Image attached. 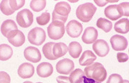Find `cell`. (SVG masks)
I'll return each mask as SVG.
<instances>
[{
    "label": "cell",
    "instance_id": "27",
    "mask_svg": "<svg viewBox=\"0 0 129 83\" xmlns=\"http://www.w3.org/2000/svg\"><path fill=\"white\" fill-rule=\"evenodd\" d=\"M0 10L4 14L7 16L11 15L15 12V11L12 9V7L10 5V1L9 0H3L1 2Z\"/></svg>",
    "mask_w": 129,
    "mask_h": 83
},
{
    "label": "cell",
    "instance_id": "7",
    "mask_svg": "<svg viewBox=\"0 0 129 83\" xmlns=\"http://www.w3.org/2000/svg\"><path fill=\"white\" fill-rule=\"evenodd\" d=\"M66 31L72 38H77L83 31L82 24L77 20L70 21L66 26Z\"/></svg>",
    "mask_w": 129,
    "mask_h": 83
},
{
    "label": "cell",
    "instance_id": "22",
    "mask_svg": "<svg viewBox=\"0 0 129 83\" xmlns=\"http://www.w3.org/2000/svg\"><path fill=\"white\" fill-rule=\"evenodd\" d=\"M68 50L69 54L73 57L77 59L80 56L81 52L82 51V47L81 44L77 42H72L68 47Z\"/></svg>",
    "mask_w": 129,
    "mask_h": 83
},
{
    "label": "cell",
    "instance_id": "31",
    "mask_svg": "<svg viewBox=\"0 0 129 83\" xmlns=\"http://www.w3.org/2000/svg\"><path fill=\"white\" fill-rule=\"evenodd\" d=\"M123 81V78L118 74H113L110 75L107 83H121Z\"/></svg>",
    "mask_w": 129,
    "mask_h": 83
},
{
    "label": "cell",
    "instance_id": "3",
    "mask_svg": "<svg viewBox=\"0 0 129 83\" xmlns=\"http://www.w3.org/2000/svg\"><path fill=\"white\" fill-rule=\"evenodd\" d=\"M96 11V6L92 3L87 2L78 6L76 10V15L78 19L83 22H89L92 19Z\"/></svg>",
    "mask_w": 129,
    "mask_h": 83
},
{
    "label": "cell",
    "instance_id": "20",
    "mask_svg": "<svg viewBox=\"0 0 129 83\" xmlns=\"http://www.w3.org/2000/svg\"><path fill=\"white\" fill-rule=\"evenodd\" d=\"M115 31L121 33V34H127L129 31V20L126 18L121 19L115 22L114 26Z\"/></svg>",
    "mask_w": 129,
    "mask_h": 83
},
{
    "label": "cell",
    "instance_id": "2",
    "mask_svg": "<svg viewBox=\"0 0 129 83\" xmlns=\"http://www.w3.org/2000/svg\"><path fill=\"white\" fill-rule=\"evenodd\" d=\"M71 12V6L66 2H61L55 5L53 12V21H56L62 23H65L68 19V16Z\"/></svg>",
    "mask_w": 129,
    "mask_h": 83
},
{
    "label": "cell",
    "instance_id": "6",
    "mask_svg": "<svg viewBox=\"0 0 129 83\" xmlns=\"http://www.w3.org/2000/svg\"><path fill=\"white\" fill-rule=\"evenodd\" d=\"M16 20L19 26L27 28L30 26L33 22V14L29 10L25 9L17 13Z\"/></svg>",
    "mask_w": 129,
    "mask_h": 83
},
{
    "label": "cell",
    "instance_id": "38",
    "mask_svg": "<svg viewBox=\"0 0 129 83\" xmlns=\"http://www.w3.org/2000/svg\"><path fill=\"white\" fill-rule=\"evenodd\" d=\"M23 83H33L32 82H30V81H25V82H24Z\"/></svg>",
    "mask_w": 129,
    "mask_h": 83
},
{
    "label": "cell",
    "instance_id": "36",
    "mask_svg": "<svg viewBox=\"0 0 129 83\" xmlns=\"http://www.w3.org/2000/svg\"><path fill=\"white\" fill-rule=\"evenodd\" d=\"M94 2L100 6H103L105 4H107L109 2V1H98V0H94Z\"/></svg>",
    "mask_w": 129,
    "mask_h": 83
},
{
    "label": "cell",
    "instance_id": "26",
    "mask_svg": "<svg viewBox=\"0 0 129 83\" xmlns=\"http://www.w3.org/2000/svg\"><path fill=\"white\" fill-rule=\"evenodd\" d=\"M46 6V0H33L30 2V4L31 9L36 12H41L43 9H45Z\"/></svg>",
    "mask_w": 129,
    "mask_h": 83
},
{
    "label": "cell",
    "instance_id": "8",
    "mask_svg": "<svg viewBox=\"0 0 129 83\" xmlns=\"http://www.w3.org/2000/svg\"><path fill=\"white\" fill-rule=\"evenodd\" d=\"M110 44L112 48L115 51H123L127 49L128 42L125 37L121 35H113L110 38Z\"/></svg>",
    "mask_w": 129,
    "mask_h": 83
},
{
    "label": "cell",
    "instance_id": "28",
    "mask_svg": "<svg viewBox=\"0 0 129 83\" xmlns=\"http://www.w3.org/2000/svg\"><path fill=\"white\" fill-rule=\"evenodd\" d=\"M50 19H51V15H50L49 12H45L41 16H37V23L41 26H44V25H46V24L49 22Z\"/></svg>",
    "mask_w": 129,
    "mask_h": 83
},
{
    "label": "cell",
    "instance_id": "30",
    "mask_svg": "<svg viewBox=\"0 0 129 83\" xmlns=\"http://www.w3.org/2000/svg\"><path fill=\"white\" fill-rule=\"evenodd\" d=\"M25 0H10V5L15 12L22 8L25 5Z\"/></svg>",
    "mask_w": 129,
    "mask_h": 83
},
{
    "label": "cell",
    "instance_id": "17",
    "mask_svg": "<svg viewBox=\"0 0 129 83\" xmlns=\"http://www.w3.org/2000/svg\"><path fill=\"white\" fill-rule=\"evenodd\" d=\"M8 42L16 47H21L25 42V36L22 32L17 30L15 34L9 37Z\"/></svg>",
    "mask_w": 129,
    "mask_h": 83
},
{
    "label": "cell",
    "instance_id": "15",
    "mask_svg": "<svg viewBox=\"0 0 129 83\" xmlns=\"http://www.w3.org/2000/svg\"><path fill=\"white\" fill-rule=\"evenodd\" d=\"M37 74L41 78H48L53 72V68L51 64L48 62H42L37 67Z\"/></svg>",
    "mask_w": 129,
    "mask_h": 83
},
{
    "label": "cell",
    "instance_id": "9",
    "mask_svg": "<svg viewBox=\"0 0 129 83\" xmlns=\"http://www.w3.org/2000/svg\"><path fill=\"white\" fill-rule=\"evenodd\" d=\"M74 69V63L72 60L65 58L58 61L56 64L57 72L63 74H69Z\"/></svg>",
    "mask_w": 129,
    "mask_h": 83
},
{
    "label": "cell",
    "instance_id": "32",
    "mask_svg": "<svg viewBox=\"0 0 129 83\" xmlns=\"http://www.w3.org/2000/svg\"><path fill=\"white\" fill-rule=\"evenodd\" d=\"M11 79L10 75L6 72L1 71L0 72V83H10Z\"/></svg>",
    "mask_w": 129,
    "mask_h": 83
},
{
    "label": "cell",
    "instance_id": "29",
    "mask_svg": "<svg viewBox=\"0 0 129 83\" xmlns=\"http://www.w3.org/2000/svg\"><path fill=\"white\" fill-rule=\"evenodd\" d=\"M129 3L128 2H123L121 4H119L118 5V10L119 13L121 16H129Z\"/></svg>",
    "mask_w": 129,
    "mask_h": 83
},
{
    "label": "cell",
    "instance_id": "4",
    "mask_svg": "<svg viewBox=\"0 0 129 83\" xmlns=\"http://www.w3.org/2000/svg\"><path fill=\"white\" fill-rule=\"evenodd\" d=\"M65 33L64 24L62 22L53 21L48 26V35L50 39L58 40L61 39Z\"/></svg>",
    "mask_w": 129,
    "mask_h": 83
},
{
    "label": "cell",
    "instance_id": "14",
    "mask_svg": "<svg viewBox=\"0 0 129 83\" xmlns=\"http://www.w3.org/2000/svg\"><path fill=\"white\" fill-rule=\"evenodd\" d=\"M17 72H18V75L21 78H23V79L30 78L34 74L35 68L33 64H31L28 62H25L19 67Z\"/></svg>",
    "mask_w": 129,
    "mask_h": 83
},
{
    "label": "cell",
    "instance_id": "1",
    "mask_svg": "<svg viewBox=\"0 0 129 83\" xmlns=\"http://www.w3.org/2000/svg\"><path fill=\"white\" fill-rule=\"evenodd\" d=\"M84 72L87 78L92 79L99 82H103L107 78V71L103 65L100 62L92 63V64L87 66Z\"/></svg>",
    "mask_w": 129,
    "mask_h": 83
},
{
    "label": "cell",
    "instance_id": "25",
    "mask_svg": "<svg viewBox=\"0 0 129 83\" xmlns=\"http://www.w3.org/2000/svg\"><path fill=\"white\" fill-rule=\"evenodd\" d=\"M84 76V72L81 69H76L75 70L71 72L69 78L71 83H79L82 80Z\"/></svg>",
    "mask_w": 129,
    "mask_h": 83
},
{
    "label": "cell",
    "instance_id": "37",
    "mask_svg": "<svg viewBox=\"0 0 129 83\" xmlns=\"http://www.w3.org/2000/svg\"><path fill=\"white\" fill-rule=\"evenodd\" d=\"M121 83H129V81L128 80H123V81L121 82Z\"/></svg>",
    "mask_w": 129,
    "mask_h": 83
},
{
    "label": "cell",
    "instance_id": "35",
    "mask_svg": "<svg viewBox=\"0 0 129 83\" xmlns=\"http://www.w3.org/2000/svg\"><path fill=\"white\" fill-rule=\"evenodd\" d=\"M79 83H100L99 82H97L95 80H94L92 79H89L87 78L86 76H84L82 78V80L79 82Z\"/></svg>",
    "mask_w": 129,
    "mask_h": 83
},
{
    "label": "cell",
    "instance_id": "34",
    "mask_svg": "<svg viewBox=\"0 0 129 83\" xmlns=\"http://www.w3.org/2000/svg\"><path fill=\"white\" fill-rule=\"evenodd\" d=\"M56 81L58 83H71L69 78L65 76H58L56 78Z\"/></svg>",
    "mask_w": 129,
    "mask_h": 83
},
{
    "label": "cell",
    "instance_id": "21",
    "mask_svg": "<svg viewBox=\"0 0 129 83\" xmlns=\"http://www.w3.org/2000/svg\"><path fill=\"white\" fill-rule=\"evenodd\" d=\"M13 54L12 47L6 44H0V60L6 61L10 60Z\"/></svg>",
    "mask_w": 129,
    "mask_h": 83
},
{
    "label": "cell",
    "instance_id": "5",
    "mask_svg": "<svg viewBox=\"0 0 129 83\" xmlns=\"http://www.w3.org/2000/svg\"><path fill=\"white\" fill-rule=\"evenodd\" d=\"M27 38L30 44L36 46H41L46 40V34L44 30L41 27H35L29 32Z\"/></svg>",
    "mask_w": 129,
    "mask_h": 83
},
{
    "label": "cell",
    "instance_id": "19",
    "mask_svg": "<svg viewBox=\"0 0 129 83\" xmlns=\"http://www.w3.org/2000/svg\"><path fill=\"white\" fill-rule=\"evenodd\" d=\"M68 52V47L63 42L55 43L53 46V54L56 59L64 56Z\"/></svg>",
    "mask_w": 129,
    "mask_h": 83
},
{
    "label": "cell",
    "instance_id": "16",
    "mask_svg": "<svg viewBox=\"0 0 129 83\" xmlns=\"http://www.w3.org/2000/svg\"><path fill=\"white\" fill-rule=\"evenodd\" d=\"M96 60V55L91 50H86L85 52H83L79 60V63L81 66H89L92 64Z\"/></svg>",
    "mask_w": 129,
    "mask_h": 83
},
{
    "label": "cell",
    "instance_id": "12",
    "mask_svg": "<svg viewBox=\"0 0 129 83\" xmlns=\"http://www.w3.org/2000/svg\"><path fill=\"white\" fill-rule=\"evenodd\" d=\"M24 56L29 62L37 63L41 60V54L39 50L35 47H28L24 50Z\"/></svg>",
    "mask_w": 129,
    "mask_h": 83
},
{
    "label": "cell",
    "instance_id": "24",
    "mask_svg": "<svg viewBox=\"0 0 129 83\" xmlns=\"http://www.w3.org/2000/svg\"><path fill=\"white\" fill-rule=\"evenodd\" d=\"M55 43L54 42H48L43 47V53L45 57L50 60H56V59L53 56V46Z\"/></svg>",
    "mask_w": 129,
    "mask_h": 83
},
{
    "label": "cell",
    "instance_id": "11",
    "mask_svg": "<svg viewBox=\"0 0 129 83\" xmlns=\"http://www.w3.org/2000/svg\"><path fill=\"white\" fill-rule=\"evenodd\" d=\"M93 51L99 57H105L110 52L108 44L104 40H98L93 43Z\"/></svg>",
    "mask_w": 129,
    "mask_h": 83
},
{
    "label": "cell",
    "instance_id": "13",
    "mask_svg": "<svg viewBox=\"0 0 129 83\" xmlns=\"http://www.w3.org/2000/svg\"><path fill=\"white\" fill-rule=\"evenodd\" d=\"M98 36V30L92 26H89L85 29L84 32L82 40L85 44H92L97 40V38Z\"/></svg>",
    "mask_w": 129,
    "mask_h": 83
},
{
    "label": "cell",
    "instance_id": "18",
    "mask_svg": "<svg viewBox=\"0 0 129 83\" xmlns=\"http://www.w3.org/2000/svg\"><path fill=\"white\" fill-rule=\"evenodd\" d=\"M105 15L110 20L113 21L118 20L122 16L119 13V11L118 10V5H116V4L110 5L108 7H106L105 10Z\"/></svg>",
    "mask_w": 129,
    "mask_h": 83
},
{
    "label": "cell",
    "instance_id": "39",
    "mask_svg": "<svg viewBox=\"0 0 129 83\" xmlns=\"http://www.w3.org/2000/svg\"><path fill=\"white\" fill-rule=\"evenodd\" d=\"M37 83H42V82H37Z\"/></svg>",
    "mask_w": 129,
    "mask_h": 83
},
{
    "label": "cell",
    "instance_id": "33",
    "mask_svg": "<svg viewBox=\"0 0 129 83\" xmlns=\"http://www.w3.org/2000/svg\"><path fill=\"white\" fill-rule=\"evenodd\" d=\"M117 59L119 62H125L128 60V56L125 53L119 52L117 54Z\"/></svg>",
    "mask_w": 129,
    "mask_h": 83
},
{
    "label": "cell",
    "instance_id": "10",
    "mask_svg": "<svg viewBox=\"0 0 129 83\" xmlns=\"http://www.w3.org/2000/svg\"><path fill=\"white\" fill-rule=\"evenodd\" d=\"M18 30L16 23L12 20H7L3 22L1 26V32L4 36L7 39L12 35L15 34L16 32Z\"/></svg>",
    "mask_w": 129,
    "mask_h": 83
},
{
    "label": "cell",
    "instance_id": "23",
    "mask_svg": "<svg viewBox=\"0 0 129 83\" xmlns=\"http://www.w3.org/2000/svg\"><path fill=\"white\" fill-rule=\"evenodd\" d=\"M97 26L103 30L105 32L108 33L111 31L113 24L110 20H108L104 18H99L98 20L97 21Z\"/></svg>",
    "mask_w": 129,
    "mask_h": 83
}]
</instances>
